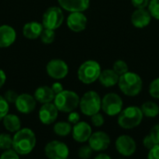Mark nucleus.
<instances>
[{"label":"nucleus","instance_id":"nucleus-1","mask_svg":"<svg viewBox=\"0 0 159 159\" xmlns=\"http://www.w3.org/2000/svg\"><path fill=\"white\" fill-rule=\"evenodd\" d=\"M12 139V148L21 156L30 154L36 143L35 135L30 128H21L18 130Z\"/></svg>","mask_w":159,"mask_h":159},{"label":"nucleus","instance_id":"nucleus-2","mask_svg":"<svg viewBox=\"0 0 159 159\" xmlns=\"http://www.w3.org/2000/svg\"><path fill=\"white\" fill-rule=\"evenodd\" d=\"M117 84L121 92L128 97H136L143 89L142 78L137 73L129 71L119 76Z\"/></svg>","mask_w":159,"mask_h":159},{"label":"nucleus","instance_id":"nucleus-3","mask_svg":"<svg viewBox=\"0 0 159 159\" xmlns=\"http://www.w3.org/2000/svg\"><path fill=\"white\" fill-rule=\"evenodd\" d=\"M143 119V113L141 108L136 106H129L121 111L118 114L117 123L120 127L124 129H132L140 126Z\"/></svg>","mask_w":159,"mask_h":159},{"label":"nucleus","instance_id":"nucleus-4","mask_svg":"<svg viewBox=\"0 0 159 159\" xmlns=\"http://www.w3.org/2000/svg\"><path fill=\"white\" fill-rule=\"evenodd\" d=\"M80 102L79 96L70 90H63L62 92L57 94L54 98V104L59 110L62 112H74Z\"/></svg>","mask_w":159,"mask_h":159},{"label":"nucleus","instance_id":"nucleus-5","mask_svg":"<svg viewBox=\"0 0 159 159\" xmlns=\"http://www.w3.org/2000/svg\"><path fill=\"white\" fill-rule=\"evenodd\" d=\"M101 72V65L97 61L88 60L79 67L77 70V77L81 82L90 84L99 80Z\"/></svg>","mask_w":159,"mask_h":159},{"label":"nucleus","instance_id":"nucleus-6","mask_svg":"<svg viewBox=\"0 0 159 159\" xmlns=\"http://www.w3.org/2000/svg\"><path fill=\"white\" fill-rule=\"evenodd\" d=\"M79 108L81 112L87 116H92L100 112L102 110V98L95 91H89L85 93L80 98Z\"/></svg>","mask_w":159,"mask_h":159},{"label":"nucleus","instance_id":"nucleus-7","mask_svg":"<svg viewBox=\"0 0 159 159\" xmlns=\"http://www.w3.org/2000/svg\"><path fill=\"white\" fill-rule=\"evenodd\" d=\"M102 110L109 116L118 115L123 110V100L116 93H108L102 98Z\"/></svg>","mask_w":159,"mask_h":159},{"label":"nucleus","instance_id":"nucleus-8","mask_svg":"<svg viewBox=\"0 0 159 159\" xmlns=\"http://www.w3.org/2000/svg\"><path fill=\"white\" fill-rule=\"evenodd\" d=\"M64 20V15L60 7H50L43 14L42 24L44 28L55 30L59 28Z\"/></svg>","mask_w":159,"mask_h":159},{"label":"nucleus","instance_id":"nucleus-9","mask_svg":"<svg viewBox=\"0 0 159 159\" xmlns=\"http://www.w3.org/2000/svg\"><path fill=\"white\" fill-rule=\"evenodd\" d=\"M45 154L48 159H65L69 157V148L62 142L52 141L46 145Z\"/></svg>","mask_w":159,"mask_h":159},{"label":"nucleus","instance_id":"nucleus-10","mask_svg":"<svg viewBox=\"0 0 159 159\" xmlns=\"http://www.w3.org/2000/svg\"><path fill=\"white\" fill-rule=\"evenodd\" d=\"M47 73L55 80L64 79L69 71L68 65L61 59H52L47 65Z\"/></svg>","mask_w":159,"mask_h":159},{"label":"nucleus","instance_id":"nucleus-11","mask_svg":"<svg viewBox=\"0 0 159 159\" xmlns=\"http://www.w3.org/2000/svg\"><path fill=\"white\" fill-rule=\"evenodd\" d=\"M116 148L123 157H131L137 150V144L132 137L129 135H121L116 141Z\"/></svg>","mask_w":159,"mask_h":159},{"label":"nucleus","instance_id":"nucleus-12","mask_svg":"<svg viewBox=\"0 0 159 159\" xmlns=\"http://www.w3.org/2000/svg\"><path fill=\"white\" fill-rule=\"evenodd\" d=\"M111 144L110 136L104 131H96L89 139V145L95 152H102L108 149Z\"/></svg>","mask_w":159,"mask_h":159},{"label":"nucleus","instance_id":"nucleus-13","mask_svg":"<svg viewBox=\"0 0 159 159\" xmlns=\"http://www.w3.org/2000/svg\"><path fill=\"white\" fill-rule=\"evenodd\" d=\"M58 112L59 110L57 109L54 103H45L39 110V120L44 125H51L56 121L58 117Z\"/></svg>","mask_w":159,"mask_h":159},{"label":"nucleus","instance_id":"nucleus-14","mask_svg":"<svg viewBox=\"0 0 159 159\" xmlns=\"http://www.w3.org/2000/svg\"><path fill=\"white\" fill-rule=\"evenodd\" d=\"M91 134H92V128L90 125H89L87 122L79 121L77 124L74 125V127L72 129V136L74 140L80 143L89 142V139L90 138Z\"/></svg>","mask_w":159,"mask_h":159},{"label":"nucleus","instance_id":"nucleus-15","mask_svg":"<svg viewBox=\"0 0 159 159\" xmlns=\"http://www.w3.org/2000/svg\"><path fill=\"white\" fill-rule=\"evenodd\" d=\"M88 19L83 12H71L67 17V26L75 33L82 32L86 29Z\"/></svg>","mask_w":159,"mask_h":159},{"label":"nucleus","instance_id":"nucleus-16","mask_svg":"<svg viewBox=\"0 0 159 159\" xmlns=\"http://www.w3.org/2000/svg\"><path fill=\"white\" fill-rule=\"evenodd\" d=\"M15 106L20 112L28 114L35 109L36 100L34 97L29 94H21L18 96L17 100L15 102Z\"/></svg>","mask_w":159,"mask_h":159},{"label":"nucleus","instance_id":"nucleus-17","mask_svg":"<svg viewBox=\"0 0 159 159\" xmlns=\"http://www.w3.org/2000/svg\"><path fill=\"white\" fill-rule=\"evenodd\" d=\"M152 19V15L148 9L145 8H136L131 14V22L136 28L146 27Z\"/></svg>","mask_w":159,"mask_h":159},{"label":"nucleus","instance_id":"nucleus-18","mask_svg":"<svg viewBox=\"0 0 159 159\" xmlns=\"http://www.w3.org/2000/svg\"><path fill=\"white\" fill-rule=\"evenodd\" d=\"M61 8L70 12H83L89 8L90 0H58Z\"/></svg>","mask_w":159,"mask_h":159},{"label":"nucleus","instance_id":"nucleus-19","mask_svg":"<svg viewBox=\"0 0 159 159\" xmlns=\"http://www.w3.org/2000/svg\"><path fill=\"white\" fill-rule=\"evenodd\" d=\"M16 31L15 29L7 24L0 26V48H7L11 46L16 40Z\"/></svg>","mask_w":159,"mask_h":159},{"label":"nucleus","instance_id":"nucleus-20","mask_svg":"<svg viewBox=\"0 0 159 159\" xmlns=\"http://www.w3.org/2000/svg\"><path fill=\"white\" fill-rule=\"evenodd\" d=\"M44 29V26L42 23L38 22H30L24 24L22 33L23 36L28 39H35L37 37H40V35Z\"/></svg>","mask_w":159,"mask_h":159},{"label":"nucleus","instance_id":"nucleus-21","mask_svg":"<svg viewBox=\"0 0 159 159\" xmlns=\"http://www.w3.org/2000/svg\"><path fill=\"white\" fill-rule=\"evenodd\" d=\"M119 75L114 69H104L102 70L99 81L101 84L104 87H113L118 83Z\"/></svg>","mask_w":159,"mask_h":159},{"label":"nucleus","instance_id":"nucleus-22","mask_svg":"<svg viewBox=\"0 0 159 159\" xmlns=\"http://www.w3.org/2000/svg\"><path fill=\"white\" fill-rule=\"evenodd\" d=\"M55 93L53 92L51 87L48 86H40L34 92V98L36 101L45 104L52 102L55 98Z\"/></svg>","mask_w":159,"mask_h":159},{"label":"nucleus","instance_id":"nucleus-23","mask_svg":"<svg viewBox=\"0 0 159 159\" xmlns=\"http://www.w3.org/2000/svg\"><path fill=\"white\" fill-rule=\"evenodd\" d=\"M5 128L9 132H17L20 129V120L15 114H7L3 118Z\"/></svg>","mask_w":159,"mask_h":159},{"label":"nucleus","instance_id":"nucleus-24","mask_svg":"<svg viewBox=\"0 0 159 159\" xmlns=\"http://www.w3.org/2000/svg\"><path fill=\"white\" fill-rule=\"evenodd\" d=\"M141 110L143 113V116L148 118H155L159 115V106L154 101H146L144 102Z\"/></svg>","mask_w":159,"mask_h":159},{"label":"nucleus","instance_id":"nucleus-25","mask_svg":"<svg viewBox=\"0 0 159 159\" xmlns=\"http://www.w3.org/2000/svg\"><path fill=\"white\" fill-rule=\"evenodd\" d=\"M72 126L69 122H58L54 125L53 130L56 135L60 137H65L68 136L70 133H72Z\"/></svg>","mask_w":159,"mask_h":159},{"label":"nucleus","instance_id":"nucleus-26","mask_svg":"<svg viewBox=\"0 0 159 159\" xmlns=\"http://www.w3.org/2000/svg\"><path fill=\"white\" fill-rule=\"evenodd\" d=\"M56 34L54 30L48 29V28H44L41 35H40V39L43 43L45 44H50L55 40Z\"/></svg>","mask_w":159,"mask_h":159},{"label":"nucleus","instance_id":"nucleus-27","mask_svg":"<svg viewBox=\"0 0 159 159\" xmlns=\"http://www.w3.org/2000/svg\"><path fill=\"white\" fill-rule=\"evenodd\" d=\"M12 138L9 134L1 133L0 134V150H8L12 147Z\"/></svg>","mask_w":159,"mask_h":159},{"label":"nucleus","instance_id":"nucleus-28","mask_svg":"<svg viewBox=\"0 0 159 159\" xmlns=\"http://www.w3.org/2000/svg\"><path fill=\"white\" fill-rule=\"evenodd\" d=\"M113 69L119 75H123L129 71V66L124 60H117L113 65Z\"/></svg>","mask_w":159,"mask_h":159},{"label":"nucleus","instance_id":"nucleus-29","mask_svg":"<svg viewBox=\"0 0 159 159\" xmlns=\"http://www.w3.org/2000/svg\"><path fill=\"white\" fill-rule=\"evenodd\" d=\"M148 10L151 13L152 18L159 20V0H150Z\"/></svg>","mask_w":159,"mask_h":159},{"label":"nucleus","instance_id":"nucleus-30","mask_svg":"<svg viewBox=\"0 0 159 159\" xmlns=\"http://www.w3.org/2000/svg\"><path fill=\"white\" fill-rule=\"evenodd\" d=\"M149 94L152 97L159 99V78L155 79L149 85Z\"/></svg>","mask_w":159,"mask_h":159},{"label":"nucleus","instance_id":"nucleus-31","mask_svg":"<svg viewBox=\"0 0 159 159\" xmlns=\"http://www.w3.org/2000/svg\"><path fill=\"white\" fill-rule=\"evenodd\" d=\"M92 152H93V150L91 149V147L89 144L83 145L78 149V157L81 159H89L90 158Z\"/></svg>","mask_w":159,"mask_h":159},{"label":"nucleus","instance_id":"nucleus-32","mask_svg":"<svg viewBox=\"0 0 159 159\" xmlns=\"http://www.w3.org/2000/svg\"><path fill=\"white\" fill-rule=\"evenodd\" d=\"M9 103L7 101V99L0 96V119H3L9 111Z\"/></svg>","mask_w":159,"mask_h":159},{"label":"nucleus","instance_id":"nucleus-33","mask_svg":"<svg viewBox=\"0 0 159 159\" xmlns=\"http://www.w3.org/2000/svg\"><path fill=\"white\" fill-rule=\"evenodd\" d=\"M91 117V123L94 127H102L103 124H104V118L102 116V113L98 112V113H95L93 114Z\"/></svg>","mask_w":159,"mask_h":159},{"label":"nucleus","instance_id":"nucleus-34","mask_svg":"<svg viewBox=\"0 0 159 159\" xmlns=\"http://www.w3.org/2000/svg\"><path fill=\"white\" fill-rule=\"evenodd\" d=\"M0 159H20L19 157V154L13 149H8V150H5L4 153L1 155Z\"/></svg>","mask_w":159,"mask_h":159},{"label":"nucleus","instance_id":"nucleus-35","mask_svg":"<svg viewBox=\"0 0 159 159\" xmlns=\"http://www.w3.org/2000/svg\"><path fill=\"white\" fill-rule=\"evenodd\" d=\"M149 136L151 137V139L153 140L155 144H159V124L154 126L151 128V130L149 132Z\"/></svg>","mask_w":159,"mask_h":159},{"label":"nucleus","instance_id":"nucleus-36","mask_svg":"<svg viewBox=\"0 0 159 159\" xmlns=\"http://www.w3.org/2000/svg\"><path fill=\"white\" fill-rule=\"evenodd\" d=\"M18 96H19V95H18L15 91H13V90H7V91L5 93L4 97L7 99V101L8 103H15L16 100H17Z\"/></svg>","mask_w":159,"mask_h":159},{"label":"nucleus","instance_id":"nucleus-37","mask_svg":"<svg viewBox=\"0 0 159 159\" xmlns=\"http://www.w3.org/2000/svg\"><path fill=\"white\" fill-rule=\"evenodd\" d=\"M147 159H159V144H156L149 150Z\"/></svg>","mask_w":159,"mask_h":159},{"label":"nucleus","instance_id":"nucleus-38","mask_svg":"<svg viewBox=\"0 0 159 159\" xmlns=\"http://www.w3.org/2000/svg\"><path fill=\"white\" fill-rule=\"evenodd\" d=\"M80 121V115L78 112H69V115H68V122L71 124V125H75L77 124L78 122Z\"/></svg>","mask_w":159,"mask_h":159},{"label":"nucleus","instance_id":"nucleus-39","mask_svg":"<svg viewBox=\"0 0 159 159\" xmlns=\"http://www.w3.org/2000/svg\"><path fill=\"white\" fill-rule=\"evenodd\" d=\"M150 0H131V4L136 8H145L148 7Z\"/></svg>","mask_w":159,"mask_h":159},{"label":"nucleus","instance_id":"nucleus-40","mask_svg":"<svg viewBox=\"0 0 159 159\" xmlns=\"http://www.w3.org/2000/svg\"><path fill=\"white\" fill-rule=\"evenodd\" d=\"M143 146H144L146 149H148V150H150L152 147H154V146L156 145L155 142H153V140L151 139V137L149 136V134L143 138Z\"/></svg>","mask_w":159,"mask_h":159},{"label":"nucleus","instance_id":"nucleus-41","mask_svg":"<svg viewBox=\"0 0 159 159\" xmlns=\"http://www.w3.org/2000/svg\"><path fill=\"white\" fill-rule=\"evenodd\" d=\"M51 88H52L53 92L55 93V95H57V94H59V93L63 91V86H62V84L61 82H54L52 84Z\"/></svg>","mask_w":159,"mask_h":159},{"label":"nucleus","instance_id":"nucleus-42","mask_svg":"<svg viewBox=\"0 0 159 159\" xmlns=\"http://www.w3.org/2000/svg\"><path fill=\"white\" fill-rule=\"evenodd\" d=\"M6 80H7L6 73L4 72V70L0 69V88L4 85V83L6 82Z\"/></svg>","mask_w":159,"mask_h":159},{"label":"nucleus","instance_id":"nucleus-43","mask_svg":"<svg viewBox=\"0 0 159 159\" xmlns=\"http://www.w3.org/2000/svg\"><path fill=\"white\" fill-rule=\"evenodd\" d=\"M94 159H112V157L110 156H108L107 154H104V153H102V154H99L97 155Z\"/></svg>","mask_w":159,"mask_h":159},{"label":"nucleus","instance_id":"nucleus-44","mask_svg":"<svg viewBox=\"0 0 159 159\" xmlns=\"http://www.w3.org/2000/svg\"><path fill=\"white\" fill-rule=\"evenodd\" d=\"M65 159H69V158H68V157H67V158H65Z\"/></svg>","mask_w":159,"mask_h":159}]
</instances>
